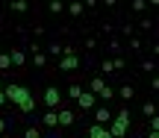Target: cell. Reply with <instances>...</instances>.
Here are the masks:
<instances>
[{"label": "cell", "instance_id": "cell-2", "mask_svg": "<svg viewBox=\"0 0 159 138\" xmlns=\"http://www.w3.org/2000/svg\"><path fill=\"white\" fill-rule=\"evenodd\" d=\"M59 103H62V88L47 85V88H44V106H47V109H56Z\"/></svg>", "mask_w": 159, "mask_h": 138}, {"label": "cell", "instance_id": "cell-28", "mask_svg": "<svg viewBox=\"0 0 159 138\" xmlns=\"http://www.w3.org/2000/svg\"><path fill=\"white\" fill-rule=\"evenodd\" d=\"M118 50H121V41H118V38H109V53L118 56Z\"/></svg>", "mask_w": 159, "mask_h": 138}, {"label": "cell", "instance_id": "cell-8", "mask_svg": "<svg viewBox=\"0 0 159 138\" xmlns=\"http://www.w3.org/2000/svg\"><path fill=\"white\" fill-rule=\"evenodd\" d=\"M109 132H112V138H124L127 132H130V123L118 121V118H112V123H109Z\"/></svg>", "mask_w": 159, "mask_h": 138}, {"label": "cell", "instance_id": "cell-14", "mask_svg": "<svg viewBox=\"0 0 159 138\" xmlns=\"http://www.w3.org/2000/svg\"><path fill=\"white\" fill-rule=\"evenodd\" d=\"M68 15L71 18H83V0H71L68 3Z\"/></svg>", "mask_w": 159, "mask_h": 138}, {"label": "cell", "instance_id": "cell-43", "mask_svg": "<svg viewBox=\"0 0 159 138\" xmlns=\"http://www.w3.org/2000/svg\"><path fill=\"white\" fill-rule=\"evenodd\" d=\"M0 91H3V80H0Z\"/></svg>", "mask_w": 159, "mask_h": 138}, {"label": "cell", "instance_id": "cell-20", "mask_svg": "<svg viewBox=\"0 0 159 138\" xmlns=\"http://www.w3.org/2000/svg\"><path fill=\"white\" fill-rule=\"evenodd\" d=\"M142 71H144V74H156V59H144V62H142Z\"/></svg>", "mask_w": 159, "mask_h": 138}, {"label": "cell", "instance_id": "cell-18", "mask_svg": "<svg viewBox=\"0 0 159 138\" xmlns=\"http://www.w3.org/2000/svg\"><path fill=\"white\" fill-rule=\"evenodd\" d=\"M65 94H68L71 100H77L80 94H83V85H80V82H74V85H68V91H65Z\"/></svg>", "mask_w": 159, "mask_h": 138}, {"label": "cell", "instance_id": "cell-40", "mask_svg": "<svg viewBox=\"0 0 159 138\" xmlns=\"http://www.w3.org/2000/svg\"><path fill=\"white\" fill-rule=\"evenodd\" d=\"M148 138H159V132H156V129H150V132H148Z\"/></svg>", "mask_w": 159, "mask_h": 138}, {"label": "cell", "instance_id": "cell-9", "mask_svg": "<svg viewBox=\"0 0 159 138\" xmlns=\"http://www.w3.org/2000/svg\"><path fill=\"white\" fill-rule=\"evenodd\" d=\"M41 127L56 129V127H59V112H56V109H47L44 115H41Z\"/></svg>", "mask_w": 159, "mask_h": 138}, {"label": "cell", "instance_id": "cell-13", "mask_svg": "<svg viewBox=\"0 0 159 138\" xmlns=\"http://www.w3.org/2000/svg\"><path fill=\"white\" fill-rule=\"evenodd\" d=\"M106 85H109V82L103 80V76H94V80L89 82V91H94V94H100V91H103V88H106Z\"/></svg>", "mask_w": 159, "mask_h": 138}, {"label": "cell", "instance_id": "cell-22", "mask_svg": "<svg viewBox=\"0 0 159 138\" xmlns=\"http://www.w3.org/2000/svg\"><path fill=\"white\" fill-rule=\"evenodd\" d=\"M100 71L112 76V74H115V65H112V59H103V62H100Z\"/></svg>", "mask_w": 159, "mask_h": 138}, {"label": "cell", "instance_id": "cell-24", "mask_svg": "<svg viewBox=\"0 0 159 138\" xmlns=\"http://www.w3.org/2000/svg\"><path fill=\"white\" fill-rule=\"evenodd\" d=\"M24 138H41V129L39 127H27L24 129Z\"/></svg>", "mask_w": 159, "mask_h": 138}, {"label": "cell", "instance_id": "cell-4", "mask_svg": "<svg viewBox=\"0 0 159 138\" xmlns=\"http://www.w3.org/2000/svg\"><path fill=\"white\" fill-rule=\"evenodd\" d=\"M77 106H80L83 112H91V109L97 106V94H94V91H83V94L77 97Z\"/></svg>", "mask_w": 159, "mask_h": 138}, {"label": "cell", "instance_id": "cell-44", "mask_svg": "<svg viewBox=\"0 0 159 138\" xmlns=\"http://www.w3.org/2000/svg\"><path fill=\"white\" fill-rule=\"evenodd\" d=\"M0 138H3V135H0Z\"/></svg>", "mask_w": 159, "mask_h": 138}, {"label": "cell", "instance_id": "cell-25", "mask_svg": "<svg viewBox=\"0 0 159 138\" xmlns=\"http://www.w3.org/2000/svg\"><path fill=\"white\" fill-rule=\"evenodd\" d=\"M47 9H50V15H59V12H62V0H50Z\"/></svg>", "mask_w": 159, "mask_h": 138}, {"label": "cell", "instance_id": "cell-10", "mask_svg": "<svg viewBox=\"0 0 159 138\" xmlns=\"http://www.w3.org/2000/svg\"><path fill=\"white\" fill-rule=\"evenodd\" d=\"M77 123V112L74 109H62L59 112V127H74Z\"/></svg>", "mask_w": 159, "mask_h": 138}, {"label": "cell", "instance_id": "cell-21", "mask_svg": "<svg viewBox=\"0 0 159 138\" xmlns=\"http://www.w3.org/2000/svg\"><path fill=\"white\" fill-rule=\"evenodd\" d=\"M115 118H118V121H124V123H130V118H133V115H130V109H127V106H121V109L115 112Z\"/></svg>", "mask_w": 159, "mask_h": 138}, {"label": "cell", "instance_id": "cell-42", "mask_svg": "<svg viewBox=\"0 0 159 138\" xmlns=\"http://www.w3.org/2000/svg\"><path fill=\"white\" fill-rule=\"evenodd\" d=\"M80 138H91V135H89V132H85V135H80Z\"/></svg>", "mask_w": 159, "mask_h": 138}, {"label": "cell", "instance_id": "cell-31", "mask_svg": "<svg viewBox=\"0 0 159 138\" xmlns=\"http://www.w3.org/2000/svg\"><path fill=\"white\" fill-rule=\"evenodd\" d=\"M139 27L142 29H153V21H150V18H139Z\"/></svg>", "mask_w": 159, "mask_h": 138}, {"label": "cell", "instance_id": "cell-39", "mask_svg": "<svg viewBox=\"0 0 159 138\" xmlns=\"http://www.w3.org/2000/svg\"><path fill=\"white\" fill-rule=\"evenodd\" d=\"M6 103H9V100H6V94L0 91V106H6Z\"/></svg>", "mask_w": 159, "mask_h": 138}, {"label": "cell", "instance_id": "cell-6", "mask_svg": "<svg viewBox=\"0 0 159 138\" xmlns=\"http://www.w3.org/2000/svg\"><path fill=\"white\" fill-rule=\"evenodd\" d=\"M27 50L33 53V65L35 68H47V53L39 50V44H27Z\"/></svg>", "mask_w": 159, "mask_h": 138}, {"label": "cell", "instance_id": "cell-27", "mask_svg": "<svg viewBox=\"0 0 159 138\" xmlns=\"http://www.w3.org/2000/svg\"><path fill=\"white\" fill-rule=\"evenodd\" d=\"M130 50H133V53L142 50V38H139V35H133V38H130Z\"/></svg>", "mask_w": 159, "mask_h": 138}, {"label": "cell", "instance_id": "cell-3", "mask_svg": "<svg viewBox=\"0 0 159 138\" xmlns=\"http://www.w3.org/2000/svg\"><path fill=\"white\" fill-rule=\"evenodd\" d=\"M9 59H12V68H15V71H24V68H27V50H24V47H12V50H9Z\"/></svg>", "mask_w": 159, "mask_h": 138}, {"label": "cell", "instance_id": "cell-26", "mask_svg": "<svg viewBox=\"0 0 159 138\" xmlns=\"http://www.w3.org/2000/svg\"><path fill=\"white\" fill-rule=\"evenodd\" d=\"M144 9H148V0H133V12H139V15H142Z\"/></svg>", "mask_w": 159, "mask_h": 138}, {"label": "cell", "instance_id": "cell-7", "mask_svg": "<svg viewBox=\"0 0 159 138\" xmlns=\"http://www.w3.org/2000/svg\"><path fill=\"white\" fill-rule=\"evenodd\" d=\"M77 68H80V56H62L59 59V71L62 74H74Z\"/></svg>", "mask_w": 159, "mask_h": 138}, {"label": "cell", "instance_id": "cell-11", "mask_svg": "<svg viewBox=\"0 0 159 138\" xmlns=\"http://www.w3.org/2000/svg\"><path fill=\"white\" fill-rule=\"evenodd\" d=\"M89 135L91 138H112L109 127H103V123H91V127H89Z\"/></svg>", "mask_w": 159, "mask_h": 138}, {"label": "cell", "instance_id": "cell-37", "mask_svg": "<svg viewBox=\"0 0 159 138\" xmlns=\"http://www.w3.org/2000/svg\"><path fill=\"white\" fill-rule=\"evenodd\" d=\"M115 3H118V0H103V6H109V9H112Z\"/></svg>", "mask_w": 159, "mask_h": 138}, {"label": "cell", "instance_id": "cell-12", "mask_svg": "<svg viewBox=\"0 0 159 138\" xmlns=\"http://www.w3.org/2000/svg\"><path fill=\"white\" fill-rule=\"evenodd\" d=\"M118 97H121V100H124V103H130V100H133V97H136V88H133V85H130V82H124V85H121V88H118Z\"/></svg>", "mask_w": 159, "mask_h": 138}, {"label": "cell", "instance_id": "cell-16", "mask_svg": "<svg viewBox=\"0 0 159 138\" xmlns=\"http://www.w3.org/2000/svg\"><path fill=\"white\" fill-rule=\"evenodd\" d=\"M33 109H35V100H33V94H30V97L24 100L21 106H18V112H21V115H30V112H33Z\"/></svg>", "mask_w": 159, "mask_h": 138}, {"label": "cell", "instance_id": "cell-1", "mask_svg": "<svg viewBox=\"0 0 159 138\" xmlns=\"http://www.w3.org/2000/svg\"><path fill=\"white\" fill-rule=\"evenodd\" d=\"M3 94H6V100H9V103L21 106L24 100L30 97V88H27V85H15V82H9V85H3Z\"/></svg>", "mask_w": 159, "mask_h": 138}, {"label": "cell", "instance_id": "cell-17", "mask_svg": "<svg viewBox=\"0 0 159 138\" xmlns=\"http://www.w3.org/2000/svg\"><path fill=\"white\" fill-rule=\"evenodd\" d=\"M97 97H100V100H106V103H112V100H115V88H112V85H106L100 94H97Z\"/></svg>", "mask_w": 159, "mask_h": 138}, {"label": "cell", "instance_id": "cell-15", "mask_svg": "<svg viewBox=\"0 0 159 138\" xmlns=\"http://www.w3.org/2000/svg\"><path fill=\"white\" fill-rule=\"evenodd\" d=\"M142 115L148 118V121L156 115V103H153V100H144V103H142Z\"/></svg>", "mask_w": 159, "mask_h": 138}, {"label": "cell", "instance_id": "cell-41", "mask_svg": "<svg viewBox=\"0 0 159 138\" xmlns=\"http://www.w3.org/2000/svg\"><path fill=\"white\" fill-rule=\"evenodd\" d=\"M148 3H150V6H159V0H148Z\"/></svg>", "mask_w": 159, "mask_h": 138}, {"label": "cell", "instance_id": "cell-5", "mask_svg": "<svg viewBox=\"0 0 159 138\" xmlns=\"http://www.w3.org/2000/svg\"><path fill=\"white\" fill-rule=\"evenodd\" d=\"M112 118H115V112H109V106H94V123H112Z\"/></svg>", "mask_w": 159, "mask_h": 138}, {"label": "cell", "instance_id": "cell-30", "mask_svg": "<svg viewBox=\"0 0 159 138\" xmlns=\"http://www.w3.org/2000/svg\"><path fill=\"white\" fill-rule=\"evenodd\" d=\"M62 56H77V47L74 44H62Z\"/></svg>", "mask_w": 159, "mask_h": 138}, {"label": "cell", "instance_id": "cell-34", "mask_svg": "<svg viewBox=\"0 0 159 138\" xmlns=\"http://www.w3.org/2000/svg\"><path fill=\"white\" fill-rule=\"evenodd\" d=\"M150 129H156V132H159V112H156L153 118H150Z\"/></svg>", "mask_w": 159, "mask_h": 138}, {"label": "cell", "instance_id": "cell-19", "mask_svg": "<svg viewBox=\"0 0 159 138\" xmlns=\"http://www.w3.org/2000/svg\"><path fill=\"white\" fill-rule=\"evenodd\" d=\"M27 9H30V3H27V0H12V12H21V15H24Z\"/></svg>", "mask_w": 159, "mask_h": 138}, {"label": "cell", "instance_id": "cell-33", "mask_svg": "<svg viewBox=\"0 0 159 138\" xmlns=\"http://www.w3.org/2000/svg\"><path fill=\"white\" fill-rule=\"evenodd\" d=\"M150 91H159V74L150 76Z\"/></svg>", "mask_w": 159, "mask_h": 138}, {"label": "cell", "instance_id": "cell-29", "mask_svg": "<svg viewBox=\"0 0 159 138\" xmlns=\"http://www.w3.org/2000/svg\"><path fill=\"white\" fill-rule=\"evenodd\" d=\"M47 53L50 56H62V44H47Z\"/></svg>", "mask_w": 159, "mask_h": 138}, {"label": "cell", "instance_id": "cell-23", "mask_svg": "<svg viewBox=\"0 0 159 138\" xmlns=\"http://www.w3.org/2000/svg\"><path fill=\"white\" fill-rule=\"evenodd\" d=\"M0 71H12V59H9V53H0Z\"/></svg>", "mask_w": 159, "mask_h": 138}, {"label": "cell", "instance_id": "cell-36", "mask_svg": "<svg viewBox=\"0 0 159 138\" xmlns=\"http://www.w3.org/2000/svg\"><path fill=\"white\" fill-rule=\"evenodd\" d=\"M153 59H159V41H153Z\"/></svg>", "mask_w": 159, "mask_h": 138}, {"label": "cell", "instance_id": "cell-38", "mask_svg": "<svg viewBox=\"0 0 159 138\" xmlns=\"http://www.w3.org/2000/svg\"><path fill=\"white\" fill-rule=\"evenodd\" d=\"M85 6H89V9H94V6H97V0H85Z\"/></svg>", "mask_w": 159, "mask_h": 138}, {"label": "cell", "instance_id": "cell-35", "mask_svg": "<svg viewBox=\"0 0 159 138\" xmlns=\"http://www.w3.org/2000/svg\"><path fill=\"white\" fill-rule=\"evenodd\" d=\"M6 127H9V123H6V118H0V135L6 132Z\"/></svg>", "mask_w": 159, "mask_h": 138}, {"label": "cell", "instance_id": "cell-32", "mask_svg": "<svg viewBox=\"0 0 159 138\" xmlns=\"http://www.w3.org/2000/svg\"><path fill=\"white\" fill-rule=\"evenodd\" d=\"M112 65H115V74H118V71H124V59H121V56H115Z\"/></svg>", "mask_w": 159, "mask_h": 138}]
</instances>
